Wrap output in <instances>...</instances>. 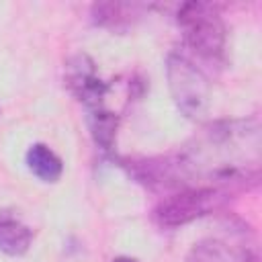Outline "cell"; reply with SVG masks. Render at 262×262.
Listing matches in <instances>:
<instances>
[{"mask_svg":"<svg viewBox=\"0 0 262 262\" xmlns=\"http://www.w3.org/2000/svg\"><path fill=\"white\" fill-rule=\"evenodd\" d=\"M135 176L154 188L213 186L229 192L260 178V125L256 119L217 121L174 156L133 164Z\"/></svg>","mask_w":262,"mask_h":262,"instance_id":"obj_1","label":"cell"},{"mask_svg":"<svg viewBox=\"0 0 262 262\" xmlns=\"http://www.w3.org/2000/svg\"><path fill=\"white\" fill-rule=\"evenodd\" d=\"M178 25L184 31V43L190 51L207 61L223 57L225 49V25L211 4L186 2L178 10Z\"/></svg>","mask_w":262,"mask_h":262,"instance_id":"obj_2","label":"cell"},{"mask_svg":"<svg viewBox=\"0 0 262 262\" xmlns=\"http://www.w3.org/2000/svg\"><path fill=\"white\" fill-rule=\"evenodd\" d=\"M229 192L213 186L182 188L162 199L154 209V219L160 227H180L203 215H209L223 207Z\"/></svg>","mask_w":262,"mask_h":262,"instance_id":"obj_3","label":"cell"},{"mask_svg":"<svg viewBox=\"0 0 262 262\" xmlns=\"http://www.w3.org/2000/svg\"><path fill=\"white\" fill-rule=\"evenodd\" d=\"M166 70L176 106L188 119H203L209 111V82L201 68L182 53H170Z\"/></svg>","mask_w":262,"mask_h":262,"instance_id":"obj_4","label":"cell"},{"mask_svg":"<svg viewBox=\"0 0 262 262\" xmlns=\"http://www.w3.org/2000/svg\"><path fill=\"white\" fill-rule=\"evenodd\" d=\"M66 82L70 90L88 106V111L102 108L106 84L96 76L94 63L88 55H76L66 66Z\"/></svg>","mask_w":262,"mask_h":262,"instance_id":"obj_5","label":"cell"},{"mask_svg":"<svg viewBox=\"0 0 262 262\" xmlns=\"http://www.w3.org/2000/svg\"><path fill=\"white\" fill-rule=\"evenodd\" d=\"M33 242V231L12 211L0 209V252L23 256Z\"/></svg>","mask_w":262,"mask_h":262,"instance_id":"obj_6","label":"cell"},{"mask_svg":"<svg viewBox=\"0 0 262 262\" xmlns=\"http://www.w3.org/2000/svg\"><path fill=\"white\" fill-rule=\"evenodd\" d=\"M92 20L113 31L129 29L141 16V4L129 2H96L92 4Z\"/></svg>","mask_w":262,"mask_h":262,"instance_id":"obj_7","label":"cell"},{"mask_svg":"<svg viewBox=\"0 0 262 262\" xmlns=\"http://www.w3.org/2000/svg\"><path fill=\"white\" fill-rule=\"evenodd\" d=\"M27 166L43 182H55V180H59V176L63 172V164H61L59 156L43 143H35L29 147Z\"/></svg>","mask_w":262,"mask_h":262,"instance_id":"obj_8","label":"cell"},{"mask_svg":"<svg viewBox=\"0 0 262 262\" xmlns=\"http://www.w3.org/2000/svg\"><path fill=\"white\" fill-rule=\"evenodd\" d=\"M186 262H242V260L225 242L203 239L192 246Z\"/></svg>","mask_w":262,"mask_h":262,"instance_id":"obj_9","label":"cell"},{"mask_svg":"<svg viewBox=\"0 0 262 262\" xmlns=\"http://www.w3.org/2000/svg\"><path fill=\"white\" fill-rule=\"evenodd\" d=\"M117 127H119V117L111 111L104 108H96L90 111V131L94 137V143L100 145L102 149H111L115 143V135H117Z\"/></svg>","mask_w":262,"mask_h":262,"instance_id":"obj_10","label":"cell"},{"mask_svg":"<svg viewBox=\"0 0 262 262\" xmlns=\"http://www.w3.org/2000/svg\"><path fill=\"white\" fill-rule=\"evenodd\" d=\"M113 262H137V260H133V258H125V256H121V258H115Z\"/></svg>","mask_w":262,"mask_h":262,"instance_id":"obj_11","label":"cell"}]
</instances>
